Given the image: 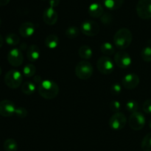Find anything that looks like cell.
Wrapping results in <instances>:
<instances>
[{"label":"cell","instance_id":"cb8c5ba5","mask_svg":"<svg viewBox=\"0 0 151 151\" xmlns=\"http://www.w3.org/2000/svg\"><path fill=\"white\" fill-rule=\"evenodd\" d=\"M36 72V67L35 65L32 63H28L26 64L23 68V75L27 78H31L34 76Z\"/></svg>","mask_w":151,"mask_h":151},{"label":"cell","instance_id":"83f0119b","mask_svg":"<svg viewBox=\"0 0 151 151\" xmlns=\"http://www.w3.org/2000/svg\"><path fill=\"white\" fill-rule=\"evenodd\" d=\"M141 57L145 62H151V47L147 46L142 49L141 52Z\"/></svg>","mask_w":151,"mask_h":151},{"label":"cell","instance_id":"484cf974","mask_svg":"<svg viewBox=\"0 0 151 151\" xmlns=\"http://www.w3.org/2000/svg\"><path fill=\"white\" fill-rule=\"evenodd\" d=\"M5 42L10 46H16L20 42V38L16 34L10 33L6 35Z\"/></svg>","mask_w":151,"mask_h":151},{"label":"cell","instance_id":"d4e9b609","mask_svg":"<svg viewBox=\"0 0 151 151\" xmlns=\"http://www.w3.org/2000/svg\"><path fill=\"white\" fill-rule=\"evenodd\" d=\"M80 30L77 27L71 26L69 27L67 29L65 30V35L68 38L70 39H74V38H77L79 35Z\"/></svg>","mask_w":151,"mask_h":151},{"label":"cell","instance_id":"5bb4252c","mask_svg":"<svg viewBox=\"0 0 151 151\" xmlns=\"http://www.w3.org/2000/svg\"><path fill=\"white\" fill-rule=\"evenodd\" d=\"M58 19V15L57 11L55 10V8L51 7H49L45 9L43 13V20L48 25H54L57 22Z\"/></svg>","mask_w":151,"mask_h":151},{"label":"cell","instance_id":"7c38bea8","mask_svg":"<svg viewBox=\"0 0 151 151\" xmlns=\"http://www.w3.org/2000/svg\"><path fill=\"white\" fill-rule=\"evenodd\" d=\"M122 84L126 89H134L139 84V78L137 74H127L122 79Z\"/></svg>","mask_w":151,"mask_h":151},{"label":"cell","instance_id":"6da1fadb","mask_svg":"<svg viewBox=\"0 0 151 151\" xmlns=\"http://www.w3.org/2000/svg\"><path fill=\"white\" fill-rule=\"evenodd\" d=\"M38 94L46 100H52L58 96L59 86L55 81L51 80H44L38 85Z\"/></svg>","mask_w":151,"mask_h":151},{"label":"cell","instance_id":"7a4b0ae2","mask_svg":"<svg viewBox=\"0 0 151 151\" xmlns=\"http://www.w3.org/2000/svg\"><path fill=\"white\" fill-rule=\"evenodd\" d=\"M133 40L131 31L128 28H121L115 33L114 36V43L115 47L120 50L128 48Z\"/></svg>","mask_w":151,"mask_h":151},{"label":"cell","instance_id":"2e32d148","mask_svg":"<svg viewBox=\"0 0 151 151\" xmlns=\"http://www.w3.org/2000/svg\"><path fill=\"white\" fill-rule=\"evenodd\" d=\"M88 13L91 17L100 18L104 13V9L100 3L94 2L90 4L88 7Z\"/></svg>","mask_w":151,"mask_h":151},{"label":"cell","instance_id":"d6a6232c","mask_svg":"<svg viewBox=\"0 0 151 151\" xmlns=\"http://www.w3.org/2000/svg\"><path fill=\"white\" fill-rule=\"evenodd\" d=\"M111 92L113 95H119L122 92V87L119 83H114L111 86Z\"/></svg>","mask_w":151,"mask_h":151},{"label":"cell","instance_id":"1f68e13d","mask_svg":"<svg viewBox=\"0 0 151 151\" xmlns=\"http://www.w3.org/2000/svg\"><path fill=\"white\" fill-rule=\"evenodd\" d=\"M15 114L19 118H25L27 115V110L24 107H18L16 108Z\"/></svg>","mask_w":151,"mask_h":151},{"label":"cell","instance_id":"8fae6325","mask_svg":"<svg viewBox=\"0 0 151 151\" xmlns=\"http://www.w3.org/2000/svg\"><path fill=\"white\" fill-rule=\"evenodd\" d=\"M7 61L14 67L20 66L24 61V56L22 50L18 48L10 50L7 54Z\"/></svg>","mask_w":151,"mask_h":151},{"label":"cell","instance_id":"f35d334b","mask_svg":"<svg viewBox=\"0 0 151 151\" xmlns=\"http://www.w3.org/2000/svg\"><path fill=\"white\" fill-rule=\"evenodd\" d=\"M148 125H149V128H150V129L151 130V119H150V121H149Z\"/></svg>","mask_w":151,"mask_h":151},{"label":"cell","instance_id":"44dd1931","mask_svg":"<svg viewBox=\"0 0 151 151\" xmlns=\"http://www.w3.org/2000/svg\"><path fill=\"white\" fill-rule=\"evenodd\" d=\"M36 86L32 81H26L22 85V91L27 95H31L35 91Z\"/></svg>","mask_w":151,"mask_h":151},{"label":"cell","instance_id":"9a60e30c","mask_svg":"<svg viewBox=\"0 0 151 151\" xmlns=\"http://www.w3.org/2000/svg\"><path fill=\"white\" fill-rule=\"evenodd\" d=\"M19 34L24 38H29L32 36L35 32V27L32 22H24L19 27Z\"/></svg>","mask_w":151,"mask_h":151},{"label":"cell","instance_id":"f1b7e54d","mask_svg":"<svg viewBox=\"0 0 151 151\" xmlns=\"http://www.w3.org/2000/svg\"><path fill=\"white\" fill-rule=\"evenodd\" d=\"M125 108H126V110L128 111L131 112L132 114L137 111L139 108V104L135 100H129V101L127 102L126 105H125Z\"/></svg>","mask_w":151,"mask_h":151},{"label":"cell","instance_id":"ab89813d","mask_svg":"<svg viewBox=\"0 0 151 151\" xmlns=\"http://www.w3.org/2000/svg\"><path fill=\"white\" fill-rule=\"evenodd\" d=\"M1 72H2V71H1V67H0V75H1Z\"/></svg>","mask_w":151,"mask_h":151},{"label":"cell","instance_id":"f546056e","mask_svg":"<svg viewBox=\"0 0 151 151\" xmlns=\"http://www.w3.org/2000/svg\"><path fill=\"white\" fill-rule=\"evenodd\" d=\"M101 19V22L103 24L105 25H109L110 24H111L112 20H113V17H112V15L109 13H104L103 16L100 17Z\"/></svg>","mask_w":151,"mask_h":151},{"label":"cell","instance_id":"4316f807","mask_svg":"<svg viewBox=\"0 0 151 151\" xmlns=\"http://www.w3.org/2000/svg\"><path fill=\"white\" fill-rule=\"evenodd\" d=\"M141 147L143 151H151V133H149L143 138Z\"/></svg>","mask_w":151,"mask_h":151},{"label":"cell","instance_id":"9c48e42d","mask_svg":"<svg viewBox=\"0 0 151 151\" xmlns=\"http://www.w3.org/2000/svg\"><path fill=\"white\" fill-rule=\"evenodd\" d=\"M81 32L87 36H95L100 32V26L92 20H86L81 24Z\"/></svg>","mask_w":151,"mask_h":151},{"label":"cell","instance_id":"d590c367","mask_svg":"<svg viewBox=\"0 0 151 151\" xmlns=\"http://www.w3.org/2000/svg\"><path fill=\"white\" fill-rule=\"evenodd\" d=\"M33 81H34V83H38V85H39V84L43 81L39 75H36V76L34 77Z\"/></svg>","mask_w":151,"mask_h":151},{"label":"cell","instance_id":"8d00e7d4","mask_svg":"<svg viewBox=\"0 0 151 151\" xmlns=\"http://www.w3.org/2000/svg\"><path fill=\"white\" fill-rule=\"evenodd\" d=\"M10 0H0V6H5L9 4Z\"/></svg>","mask_w":151,"mask_h":151},{"label":"cell","instance_id":"ba28073f","mask_svg":"<svg viewBox=\"0 0 151 151\" xmlns=\"http://www.w3.org/2000/svg\"><path fill=\"white\" fill-rule=\"evenodd\" d=\"M129 126L134 131H140L145 125V117L142 113L136 111L131 114L129 117Z\"/></svg>","mask_w":151,"mask_h":151},{"label":"cell","instance_id":"52a82bcc","mask_svg":"<svg viewBox=\"0 0 151 151\" xmlns=\"http://www.w3.org/2000/svg\"><path fill=\"white\" fill-rule=\"evenodd\" d=\"M136 10L142 19H151V0H139Z\"/></svg>","mask_w":151,"mask_h":151},{"label":"cell","instance_id":"ffe728a7","mask_svg":"<svg viewBox=\"0 0 151 151\" xmlns=\"http://www.w3.org/2000/svg\"><path fill=\"white\" fill-rule=\"evenodd\" d=\"M79 56L84 60H88L91 58L93 55V52L91 47L88 45L81 46L78 50Z\"/></svg>","mask_w":151,"mask_h":151},{"label":"cell","instance_id":"8992f818","mask_svg":"<svg viewBox=\"0 0 151 151\" xmlns=\"http://www.w3.org/2000/svg\"><path fill=\"white\" fill-rule=\"evenodd\" d=\"M127 123V117L122 112H117L112 115L109 119V126L114 131L123 129Z\"/></svg>","mask_w":151,"mask_h":151},{"label":"cell","instance_id":"60d3db41","mask_svg":"<svg viewBox=\"0 0 151 151\" xmlns=\"http://www.w3.org/2000/svg\"><path fill=\"white\" fill-rule=\"evenodd\" d=\"M1 19H0V26H1Z\"/></svg>","mask_w":151,"mask_h":151},{"label":"cell","instance_id":"277c9868","mask_svg":"<svg viewBox=\"0 0 151 151\" xmlns=\"http://www.w3.org/2000/svg\"><path fill=\"white\" fill-rule=\"evenodd\" d=\"M94 69L93 66L89 62L86 60H82L77 64L75 67V75L79 79L88 80L92 76Z\"/></svg>","mask_w":151,"mask_h":151},{"label":"cell","instance_id":"603a6c76","mask_svg":"<svg viewBox=\"0 0 151 151\" xmlns=\"http://www.w3.org/2000/svg\"><path fill=\"white\" fill-rule=\"evenodd\" d=\"M3 147L5 151H17L18 144L13 139H7L4 141Z\"/></svg>","mask_w":151,"mask_h":151},{"label":"cell","instance_id":"4dcf8cb0","mask_svg":"<svg viewBox=\"0 0 151 151\" xmlns=\"http://www.w3.org/2000/svg\"><path fill=\"white\" fill-rule=\"evenodd\" d=\"M120 102L117 101V100H114L111 101L110 103V109L111 110L112 112L114 113H117L119 112L121 110V107H122Z\"/></svg>","mask_w":151,"mask_h":151},{"label":"cell","instance_id":"5b68a950","mask_svg":"<svg viewBox=\"0 0 151 151\" xmlns=\"http://www.w3.org/2000/svg\"><path fill=\"white\" fill-rule=\"evenodd\" d=\"M97 68L103 75H110L114 70V63L108 56H102L97 60Z\"/></svg>","mask_w":151,"mask_h":151},{"label":"cell","instance_id":"b9f144b4","mask_svg":"<svg viewBox=\"0 0 151 151\" xmlns=\"http://www.w3.org/2000/svg\"><path fill=\"white\" fill-rule=\"evenodd\" d=\"M42 1H46V0H42Z\"/></svg>","mask_w":151,"mask_h":151},{"label":"cell","instance_id":"d6986e66","mask_svg":"<svg viewBox=\"0 0 151 151\" xmlns=\"http://www.w3.org/2000/svg\"><path fill=\"white\" fill-rule=\"evenodd\" d=\"M125 0H103V4L107 9L115 10L120 8Z\"/></svg>","mask_w":151,"mask_h":151},{"label":"cell","instance_id":"74e56055","mask_svg":"<svg viewBox=\"0 0 151 151\" xmlns=\"http://www.w3.org/2000/svg\"><path fill=\"white\" fill-rule=\"evenodd\" d=\"M4 44V39H3V37L1 36V35H0V48L3 46Z\"/></svg>","mask_w":151,"mask_h":151},{"label":"cell","instance_id":"e0dca14e","mask_svg":"<svg viewBox=\"0 0 151 151\" xmlns=\"http://www.w3.org/2000/svg\"><path fill=\"white\" fill-rule=\"evenodd\" d=\"M28 60L30 62H35L39 59L41 56V51L39 47L35 44H32L28 47L27 52Z\"/></svg>","mask_w":151,"mask_h":151},{"label":"cell","instance_id":"836d02e7","mask_svg":"<svg viewBox=\"0 0 151 151\" xmlns=\"http://www.w3.org/2000/svg\"><path fill=\"white\" fill-rule=\"evenodd\" d=\"M143 111H144L145 113L149 114H151V99H148V100H146L142 106Z\"/></svg>","mask_w":151,"mask_h":151},{"label":"cell","instance_id":"4fadbf2b","mask_svg":"<svg viewBox=\"0 0 151 151\" xmlns=\"http://www.w3.org/2000/svg\"><path fill=\"white\" fill-rule=\"evenodd\" d=\"M16 106L12 101L4 100L0 102V115L4 117H9L15 114Z\"/></svg>","mask_w":151,"mask_h":151},{"label":"cell","instance_id":"e575fe53","mask_svg":"<svg viewBox=\"0 0 151 151\" xmlns=\"http://www.w3.org/2000/svg\"><path fill=\"white\" fill-rule=\"evenodd\" d=\"M60 4V0H49V4H50V7H58Z\"/></svg>","mask_w":151,"mask_h":151},{"label":"cell","instance_id":"3957f363","mask_svg":"<svg viewBox=\"0 0 151 151\" xmlns=\"http://www.w3.org/2000/svg\"><path fill=\"white\" fill-rule=\"evenodd\" d=\"M4 83L7 87L12 89L18 88L22 83L23 76L19 71L16 69H10L4 76Z\"/></svg>","mask_w":151,"mask_h":151},{"label":"cell","instance_id":"ac0fdd59","mask_svg":"<svg viewBox=\"0 0 151 151\" xmlns=\"http://www.w3.org/2000/svg\"><path fill=\"white\" fill-rule=\"evenodd\" d=\"M44 44L47 48L51 49V50L57 48L59 44V38L56 35H53V34L49 35L46 38Z\"/></svg>","mask_w":151,"mask_h":151},{"label":"cell","instance_id":"30bf717a","mask_svg":"<svg viewBox=\"0 0 151 151\" xmlns=\"http://www.w3.org/2000/svg\"><path fill=\"white\" fill-rule=\"evenodd\" d=\"M132 63V60L128 52L119 51L114 55V63L121 69H126L129 67Z\"/></svg>","mask_w":151,"mask_h":151},{"label":"cell","instance_id":"7402d4cb","mask_svg":"<svg viewBox=\"0 0 151 151\" xmlns=\"http://www.w3.org/2000/svg\"><path fill=\"white\" fill-rule=\"evenodd\" d=\"M100 51L103 55H105V56H110L114 54L116 50L111 43L105 42L100 47Z\"/></svg>","mask_w":151,"mask_h":151}]
</instances>
